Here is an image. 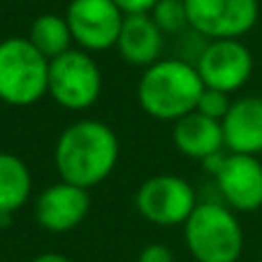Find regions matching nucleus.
<instances>
[{"label":"nucleus","instance_id":"nucleus-8","mask_svg":"<svg viewBox=\"0 0 262 262\" xmlns=\"http://www.w3.org/2000/svg\"><path fill=\"white\" fill-rule=\"evenodd\" d=\"M65 19L77 49L98 54L116 49L125 14L112 0H70Z\"/></svg>","mask_w":262,"mask_h":262},{"label":"nucleus","instance_id":"nucleus-14","mask_svg":"<svg viewBox=\"0 0 262 262\" xmlns=\"http://www.w3.org/2000/svg\"><path fill=\"white\" fill-rule=\"evenodd\" d=\"M172 142L179 148V154L204 163V160L223 154V148H225L223 123L200 114V112H190L188 116H183L174 123Z\"/></svg>","mask_w":262,"mask_h":262},{"label":"nucleus","instance_id":"nucleus-12","mask_svg":"<svg viewBox=\"0 0 262 262\" xmlns=\"http://www.w3.org/2000/svg\"><path fill=\"white\" fill-rule=\"evenodd\" d=\"M165 33L158 28L151 14H125L121 35L116 42V51L128 65L135 68H151L163 60Z\"/></svg>","mask_w":262,"mask_h":262},{"label":"nucleus","instance_id":"nucleus-17","mask_svg":"<svg viewBox=\"0 0 262 262\" xmlns=\"http://www.w3.org/2000/svg\"><path fill=\"white\" fill-rule=\"evenodd\" d=\"M148 14L154 16L158 28L165 35H179L188 26V12H186V3L183 0H158L156 7Z\"/></svg>","mask_w":262,"mask_h":262},{"label":"nucleus","instance_id":"nucleus-1","mask_svg":"<svg viewBox=\"0 0 262 262\" xmlns=\"http://www.w3.org/2000/svg\"><path fill=\"white\" fill-rule=\"evenodd\" d=\"M119 154V137L112 125L98 119H79L58 135L54 163L60 181L91 190L116 169Z\"/></svg>","mask_w":262,"mask_h":262},{"label":"nucleus","instance_id":"nucleus-9","mask_svg":"<svg viewBox=\"0 0 262 262\" xmlns=\"http://www.w3.org/2000/svg\"><path fill=\"white\" fill-rule=\"evenodd\" d=\"M204 89L234 93L253 74V54L242 40H213L202 47L195 60Z\"/></svg>","mask_w":262,"mask_h":262},{"label":"nucleus","instance_id":"nucleus-18","mask_svg":"<svg viewBox=\"0 0 262 262\" xmlns=\"http://www.w3.org/2000/svg\"><path fill=\"white\" fill-rule=\"evenodd\" d=\"M230 107H232V100H230L228 93H223V91H213V89H204L202 95H200L198 100V107H195V112H200V114L209 116V119L213 121H221L228 116Z\"/></svg>","mask_w":262,"mask_h":262},{"label":"nucleus","instance_id":"nucleus-16","mask_svg":"<svg viewBox=\"0 0 262 262\" xmlns=\"http://www.w3.org/2000/svg\"><path fill=\"white\" fill-rule=\"evenodd\" d=\"M26 37L47 60H54L58 56L68 54L70 49H74L72 30H70L65 14H54V12L40 14L30 24Z\"/></svg>","mask_w":262,"mask_h":262},{"label":"nucleus","instance_id":"nucleus-4","mask_svg":"<svg viewBox=\"0 0 262 262\" xmlns=\"http://www.w3.org/2000/svg\"><path fill=\"white\" fill-rule=\"evenodd\" d=\"M49 63L28 37L0 42V100L12 107H30L49 95Z\"/></svg>","mask_w":262,"mask_h":262},{"label":"nucleus","instance_id":"nucleus-6","mask_svg":"<svg viewBox=\"0 0 262 262\" xmlns=\"http://www.w3.org/2000/svg\"><path fill=\"white\" fill-rule=\"evenodd\" d=\"M193 186L177 174H156L139 183L135 207L144 221L158 228L183 225L198 207Z\"/></svg>","mask_w":262,"mask_h":262},{"label":"nucleus","instance_id":"nucleus-3","mask_svg":"<svg viewBox=\"0 0 262 262\" xmlns=\"http://www.w3.org/2000/svg\"><path fill=\"white\" fill-rule=\"evenodd\" d=\"M183 237L195 262H237L244 251L237 213L218 202H200L183 223Z\"/></svg>","mask_w":262,"mask_h":262},{"label":"nucleus","instance_id":"nucleus-19","mask_svg":"<svg viewBox=\"0 0 262 262\" xmlns=\"http://www.w3.org/2000/svg\"><path fill=\"white\" fill-rule=\"evenodd\" d=\"M137 262H174V253L163 244H148L139 251Z\"/></svg>","mask_w":262,"mask_h":262},{"label":"nucleus","instance_id":"nucleus-15","mask_svg":"<svg viewBox=\"0 0 262 262\" xmlns=\"http://www.w3.org/2000/svg\"><path fill=\"white\" fill-rule=\"evenodd\" d=\"M33 193L30 169L19 156L0 151V225H7L12 213L19 211Z\"/></svg>","mask_w":262,"mask_h":262},{"label":"nucleus","instance_id":"nucleus-7","mask_svg":"<svg viewBox=\"0 0 262 262\" xmlns=\"http://www.w3.org/2000/svg\"><path fill=\"white\" fill-rule=\"evenodd\" d=\"M188 26L202 40H242L260 19L257 0H183Z\"/></svg>","mask_w":262,"mask_h":262},{"label":"nucleus","instance_id":"nucleus-10","mask_svg":"<svg viewBox=\"0 0 262 262\" xmlns=\"http://www.w3.org/2000/svg\"><path fill=\"white\" fill-rule=\"evenodd\" d=\"M213 179L225 207L232 211L251 213L262 207V163L255 156L225 154Z\"/></svg>","mask_w":262,"mask_h":262},{"label":"nucleus","instance_id":"nucleus-21","mask_svg":"<svg viewBox=\"0 0 262 262\" xmlns=\"http://www.w3.org/2000/svg\"><path fill=\"white\" fill-rule=\"evenodd\" d=\"M30 262H72L68 255L63 253H56V251H49V253H40V255H35Z\"/></svg>","mask_w":262,"mask_h":262},{"label":"nucleus","instance_id":"nucleus-5","mask_svg":"<svg viewBox=\"0 0 262 262\" xmlns=\"http://www.w3.org/2000/svg\"><path fill=\"white\" fill-rule=\"evenodd\" d=\"M102 93V72L93 54L70 49L49 63V98L70 112L91 109Z\"/></svg>","mask_w":262,"mask_h":262},{"label":"nucleus","instance_id":"nucleus-20","mask_svg":"<svg viewBox=\"0 0 262 262\" xmlns=\"http://www.w3.org/2000/svg\"><path fill=\"white\" fill-rule=\"evenodd\" d=\"M123 14H148L158 0H112Z\"/></svg>","mask_w":262,"mask_h":262},{"label":"nucleus","instance_id":"nucleus-11","mask_svg":"<svg viewBox=\"0 0 262 262\" xmlns=\"http://www.w3.org/2000/svg\"><path fill=\"white\" fill-rule=\"evenodd\" d=\"M91 211V190L72 183H51L35 200V221L47 232H72L86 221Z\"/></svg>","mask_w":262,"mask_h":262},{"label":"nucleus","instance_id":"nucleus-2","mask_svg":"<svg viewBox=\"0 0 262 262\" xmlns=\"http://www.w3.org/2000/svg\"><path fill=\"white\" fill-rule=\"evenodd\" d=\"M204 91L195 63L186 58H163L146 68L137 81V102L156 121H172L195 112Z\"/></svg>","mask_w":262,"mask_h":262},{"label":"nucleus","instance_id":"nucleus-13","mask_svg":"<svg viewBox=\"0 0 262 262\" xmlns=\"http://www.w3.org/2000/svg\"><path fill=\"white\" fill-rule=\"evenodd\" d=\"M225 148L230 154H262V95H244L232 100L228 116L223 119Z\"/></svg>","mask_w":262,"mask_h":262}]
</instances>
